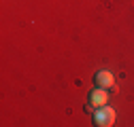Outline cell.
Masks as SVG:
<instances>
[{
    "mask_svg": "<svg viewBox=\"0 0 134 127\" xmlns=\"http://www.w3.org/2000/svg\"><path fill=\"white\" fill-rule=\"evenodd\" d=\"M107 102H109L107 89H100V87H96V89H92V91H90V98H87V106H85V110H87V112H94L96 108L104 106Z\"/></svg>",
    "mask_w": 134,
    "mask_h": 127,
    "instance_id": "7a4b0ae2",
    "label": "cell"
},
{
    "mask_svg": "<svg viewBox=\"0 0 134 127\" xmlns=\"http://www.w3.org/2000/svg\"><path fill=\"white\" fill-rule=\"evenodd\" d=\"M94 83H96V87H100V89H113L115 87V78H113V74L109 72V70H98L96 74H94ZM115 91V89H113Z\"/></svg>",
    "mask_w": 134,
    "mask_h": 127,
    "instance_id": "3957f363",
    "label": "cell"
},
{
    "mask_svg": "<svg viewBox=\"0 0 134 127\" xmlns=\"http://www.w3.org/2000/svg\"><path fill=\"white\" fill-rule=\"evenodd\" d=\"M115 123V110L111 106H100L94 110V125L96 127H111Z\"/></svg>",
    "mask_w": 134,
    "mask_h": 127,
    "instance_id": "6da1fadb",
    "label": "cell"
}]
</instances>
